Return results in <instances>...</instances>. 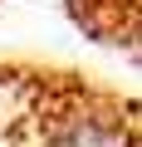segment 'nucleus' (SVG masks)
<instances>
[{
	"label": "nucleus",
	"mask_w": 142,
	"mask_h": 147,
	"mask_svg": "<svg viewBox=\"0 0 142 147\" xmlns=\"http://www.w3.org/2000/svg\"><path fill=\"white\" fill-rule=\"evenodd\" d=\"M15 118L0 147H137V103L69 69H15Z\"/></svg>",
	"instance_id": "obj_1"
}]
</instances>
